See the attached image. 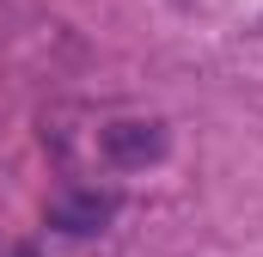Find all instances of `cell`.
Listing matches in <instances>:
<instances>
[{
    "label": "cell",
    "mask_w": 263,
    "mask_h": 257,
    "mask_svg": "<svg viewBox=\"0 0 263 257\" xmlns=\"http://www.w3.org/2000/svg\"><path fill=\"white\" fill-rule=\"evenodd\" d=\"M98 153L117 166V172H141L165 153V128L159 123H141V117H123V123H104L98 128Z\"/></svg>",
    "instance_id": "obj_1"
},
{
    "label": "cell",
    "mask_w": 263,
    "mask_h": 257,
    "mask_svg": "<svg viewBox=\"0 0 263 257\" xmlns=\"http://www.w3.org/2000/svg\"><path fill=\"white\" fill-rule=\"evenodd\" d=\"M117 190H67L55 208H49V227L55 233H73V239H86V233H104L110 221H117Z\"/></svg>",
    "instance_id": "obj_2"
}]
</instances>
